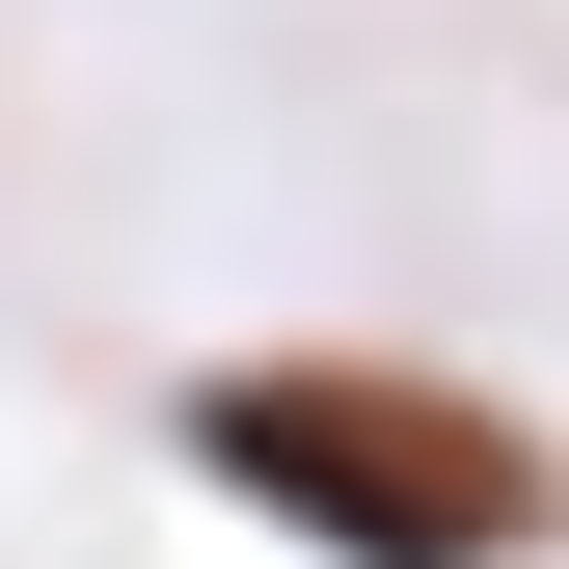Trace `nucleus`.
<instances>
[{
    "instance_id": "1",
    "label": "nucleus",
    "mask_w": 569,
    "mask_h": 569,
    "mask_svg": "<svg viewBox=\"0 0 569 569\" xmlns=\"http://www.w3.org/2000/svg\"><path fill=\"white\" fill-rule=\"evenodd\" d=\"M190 461H218L271 542H326V569H542L569 542V461L516 407L380 380V352H244V380H190Z\"/></svg>"
}]
</instances>
